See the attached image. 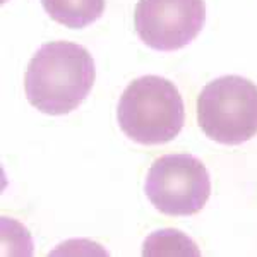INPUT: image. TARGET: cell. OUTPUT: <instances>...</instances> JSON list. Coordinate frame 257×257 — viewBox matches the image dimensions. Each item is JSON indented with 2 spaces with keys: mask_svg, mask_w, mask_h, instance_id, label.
Returning a JSON list of instances; mask_svg holds the SVG:
<instances>
[{
  "mask_svg": "<svg viewBox=\"0 0 257 257\" xmlns=\"http://www.w3.org/2000/svg\"><path fill=\"white\" fill-rule=\"evenodd\" d=\"M118 125L139 144H165L180 134L185 106L172 81L161 76H143L123 89L117 110Z\"/></svg>",
  "mask_w": 257,
  "mask_h": 257,
  "instance_id": "obj_2",
  "label": "cell"
},
{
  "mask_svg": "<svg viewBox=\"0 0 257 257\" xmlns=\"http://www.w3.org/2000/svg\"><path fill=\"white\" fill-rule=\"evenodd\" d=\"M206 21L204 0H139L134 26L143 43L175 52L197 38Z\"/></svg>",
  "mask_w": 257,
  "mask_h": 257,
  "instance_id": "obj_5",
  "label": "cell"
},
{
  "mask_svg": "<svg viewBox=\"0 0 257 257\" xmlns=\"http://www.w3.org/2000/svg\"><path fill=\"white\" fill-rule=\"evenodd\" d=\"M197 122L219 144H242L257 134V86L242 76H223L202 88Z\"/></svg>",
  "mask_w": 257,
  "mask_h": 257,
  "instance_id": "obj_3",
  "label": "cell"
},
{
  "mask_svg": "<svg viewBox=\"0 0 257 257\" xmlns=\"http://www.w3.org/2000/svg\"><path fill=\"white\" fill-rule=\"evenodd\" d=\"M144 190L151 204L163 214L190 216L208 202L211 178L196 156L165 155L151 165Z\"/></svg>",
  "mask_w": 257,
  "mask_h": 257,
  "instance_id": "obj_4",
  "label": "cell"
},
{
  "mask_svg": "<svg viewBox=\"0 0 257 257\" xmlns=\"http://www.w3.org/2000/svg\"><path fill=\"white\" fill-rule=\"evenodd\" d=\"M144 255H199V248L178 230L155 231L144 242Z\"/></svg>",
  "mask_w": 257,
  "mask_h": 257,
  "instance_id": "obj_7",
  "label": "cell"
},
{
  "mask_svg": "<svg viewBox=\"0 0 257 257\" xmlns=\"http://www.w3.org/2000/svg\"><path fill=\"white\" fill-rule=\"evenodd\" d=\"M96 70L89 52L70 41H52L33 55L24 77L26 98L47 115L76 110L89 94Z\"/></svg>",
  "mask_w": 257,
  "mask_h": 257,
  "instance_id": "obj_1",
  "label": "cell"
},
{
  "mask_svg": "<svg viewBox=\"0 0 257 257\" xmlns=\"http://www.w3.org/2000/svg\"><path fill=\"white\" fill-rule=\"evenodd\" d=\"M41 4L53 21L72 30L89 26L105 12V0H41Z\"/></svg>",
  "mask_w": 257,
  "mask_h": 257,
  "instance_id": "obj_6",
  "label": "cell"
}]
</instances>
